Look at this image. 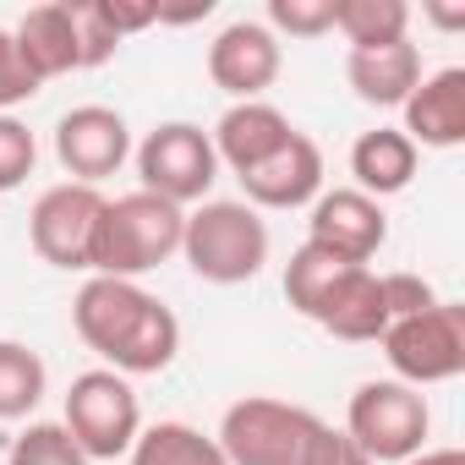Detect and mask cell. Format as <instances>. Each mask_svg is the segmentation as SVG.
Wrapping results in <instances>:
<instances>
[{
	"mask_svg": "<svg viewBox=\"0 0 465 465\" xmlns=\"http://www.w3.org/2000/svg\"><path fill=\"white\" fill-rule=\"evenodd\" d=\"M72 323L83 334V345L94 356H104L110 372L121 378H143V372H164L181 351V323L175 312L148 296L137 280H104L94 274L77 302H72Z\"/></svg>",
	"mask_w": 465,
	"mask_h": 465,
	"instance_id": "obj_1",
	"label": "cell"
},
{
	"mask_svg": "<svg viewBox=\"0 0 465 465\" xmlns=\"http://www.w3.org/2000/svg\"><path fill=\"white\" fill-rule=\"evenodd\" d=\"M181 230H186V208L153 197V192H126V197H104L99 230H94V252H88V274L104 280H137L148 269H159L164 258L181 252Z\"/></svg>",
	"mask_w": 465,
	"mask_h": 465,
	"instance_id": "obj_2",
	"label": "cell"
},
{
	"mask_svg": "<svg viewBox=\"0 0 465 465\" xmlns=\"http://www.w3.org/2000/svg\"><path fill=\"white\" fill-rule=\"evenodd\" d=\"M181 258L208 285H247L269 263V224H263V213L252 203L213 197L197 213H186Z\"/></svg>",
	"mask_w": 465,
	"mask_h": 465,
	"instance_id": "obj_3",
	"label": "cell"
},
{
	"mask_svg": "<svg viewBox=\"0 0 465 465\" xmlns=\"http://www.w3.org/2000/svg\"><path fill=\"white\" fill-rule=\"evenodd\" d=\"M372 465H405L411 454L427 449V432H432V411H427V394L400 383V378H372L351 394V411H345V427H340Z\"/></svg>",
	"mask_w": 465,
	"mask_h": 465,
	"instance_id": "obj_4",
	"label": "cell"
},
{
	"mask_svg": "<svg viewBox=\"0 0 465 465\" xmlns=\"http://www.w3.org/2000/svg\"><path fill=\"white\" fill-rule=\"evenodd\" d=\"M312 432H318V416L307 405L247 394L224 411L213 443H219L224 465H302V449Z\"/></svg>",
	"mask_w": 465,
	"mask_h": 465,
	"instance_id": "obj_5",
	"label": "cell"
},
{
	"mask_svg": "<svg viewBox=\"0 0 465 465\" xmlns=\"http://www.w3.org/2000/svg\"><path fill=\"white\" fill-rule=\"evenodd\" d=\"M61 427L77 438V449L94 460H121L132 454L137 432H143V411H137V394L121 372L110 367H94V372H77L72 389H66V416Z\"/></svg>",
	"mask_w": 465,
	"mask_h": 465,
	"instance_id": "obj_6",
	"label": "cell"
},
{
	"mask_svg": "<svg viewBox=\"0 0 465 465\" xmlns=\"http://www.w3.org/2000/svg\"><path fill=\"white\" fill-rule=\"evenodd\" d=\"M383 356L394 367L400 383L427 389V383H449L465 372V307L460 302H438L416 318H400L383 329Z\"/></svg>",
	"mask_w": 465,
	"mask_h": 465,
	"instance_id": "obj_7",
	"label": "cell"
},
{
	"mask_svg": "<svg viewBox=\"0 0 465 465\" xmlns=\"http://www.w3.org/2000/svg\"><path fill=\"white\" fill-rule=\"evenodd\" d=\"M137 175H143V192L186 208V203H203L219 181V159H213V143L203 126L192 121H164L143 137L137 148Z\"/></svg>",
	"mask_w": 465,
	"mask_h": 465,
	"instance_id": "obj_8",
	"label": "cell"
},
{
	"mask_svg": "<svg viewBox=\"0 0 465 465\" xmlns=\"http://www.w3.org/2000/svg\"><path fill=\"white\" fill-rule=\"evenodd\" d=\"M99 213H104L99 186H77V181L50 186V192L34 203V213H28L34 252H39L50 269H88Z\"/></svg>",
	"mask_w": 465,
	"mask_h": 465,
	"instance_id": "obj_9",
	"label": "cell"
},
{
	"mask_svg": "<svg viewBox=\"0 0 465 465\" xmlns=\"http://www.w3.org/2000/svg\"><path fill=\"white\" fill-rule=\"evenodd\" d=\"M307 242L323 247V252H334L340 263L367 269V263L378 258V247L389 242V213H383V203H372V197L356 192V186L318 192L312 219H307Z\"/></svg>",
	"mask_w": 465,
	"mask_h": 465,
	"instance_id": "obj_10",
	"label": "cell"
},
{
	"mask_svg": "<svg viewBox=\"0 0 465 465\" xmlns=\"http://www.w3.org/2000/svg\"><path fill=\"white\" fill-rule=\"evenodd\" d=\"M55 159L66 164V175L77 186H99L104 175H115L132 159V126L121 110L104 104H77L61 115L55 126Z\"/></svg>",
	"mask_w": 465,
	"mask_h": 465,
	"instance_id": "obj_11",
	"label": "cell"
},
{
	"mask_svg": "<svg viewBox=\"0 0 465 465\" xmlns=\"http://www.w3.org/2000/svg\"><path fill=\"white\" fill-rule=\"evenodd\" d=\"M280 66H285V50H280V39L263 23H230L208 45V77H213V88H224L236 104L263 99L280 83Z\"/></svg>",
	"mask_w": 465,
	"mask_h": 465,
	"instance_id": "obj_12",
	"label": "cell"
},
{
	"mask_svg": "<svg viewBox=\"0 0 465 465\" xmlns=\"http://www.w3.org/2000/svg\"><path fill=\"white\" fill-rule=\"evenodd\" d=\"M252 208H307L323 192V148L307 132H291L280 153H269L258 170L242 175Z\"/></svg>",
	"mask_w": 465,
	"mask_h": 465,
	"instance_id": "obj_13",
	"label": "cell"
},
{
	"mask_svg": "<svg viewBox=\"0 0 465 465\" xmlns=\"http://www.w3.org/2000/svg\"><path fill=\"white\" fill-rule=\"evenodd\" d=\"M400 115H405L400 132L416 148H460L465 143V66L421 72V83L411 88Z\"/></svg>",
	"mask_w": 465,
	"mask_h": 465,
	"instance_id": "obj_14",
	"label": "cell"
},
{
	"mask_svg": "<svg viewBox=\"0 0 465 465\" xmlns=\"http://www.w3.org/2000/svg\"><path fill=\"white\" fill-rule=\"evenodd\" d=\"M291 115L285 110H274L269 99H247V104H230L224 115H219V126L208 132V143H213V159L219 164H230L236 175H247V170H258L269 153H280L285 143H291Z\"/></svg>",
	"mask_w": 465,
	"mask_h": 465,
	"instance_id": "obj_15",
	"label": "cell"
},
{
	"mask_svg": "<svg viewBox=\"0 0 465 465\" xmlns=\"http://www.w3.org/2000/svg\"><path fill=\"white\" fill-rule=\"evenodd\" d=\"M345 83L356 88L361 104L400 110V104L411 99V88L421 83V50H416L411 39L378 45V50H351V55H345Z\"/></svg>",
	"mask_w": 465,
	"mask_h": 465,
	"instance_id": "obj_16",
	"label": "cell"
},
{
	"mask_svg": "<svg viewBox=\"0 0 465 465\" xmlns=\"http://www.w3.org/2000/svg\"><path fill=\"white\" fill-rule=\"evenodd\" d=\"M17 55L23 66L34 72V83L45 88L50 77H66V72H83L77 66V28H72V12H66V0H50V6H34L17 28Z\"/></svg>",
	"mask_w": 465,
	"mask_h": 465,
	"instance_id": "obj_17",
	"label": "cell"
},
{
	"mask_svg": "<svg viewBox=\"0 0 465 465\" xmlns=\"http://www.w3.org/2000/svg\"><path fill=\"white\" fill-rule=\"evenodd\" d=\"M416 164H421V148L400 132V126H378V132H361L356 148H351V175H356V192H367L372 203L378 197H394L416 181Z\"/></svg>",
	"mask_w": 465,
	"mask_h": 465,
	"instance_id": "obj_18",
	"label": "cell"
},
{
	"mask_svg": "<svg viewBox=\"0 0 465 465\" xmlns=\"http://www.w3.org/2000/svg\"><path fill=\"white\" fill-rule=\"evenodd\" d=\"M318 323L334 334V340H351V345H367V340H383L389 329V312H383V291H378V274L372 269H351L345 285L329 296V307L318 312Z\"/></svg>",
	"mask_w": 465,
	"mask_h": 465,
	"instance_id": "obj_19",
	"label": "cell"
},
{
	"mask_svg": "<svg viewBox=\"0 0 465 465\" xmlns=\"http://www.w3.org/2000/svg\"><path fill=\"white\" fill-rule=\"evenodd\" d=\"M356 263H340L334 252H323V247H312V242H302L296 252H291V263H285V302L302 312V318H312L318 323V312L329 307V296L345 285V274H351Z\"/></svg>",
	"mask_w": 465,
	"mask_h": 465,
	"instance_id": "obj_20",
	"label": "cell"
},
{
	"mask_svg": "<svg viewBox=\"0 0 465 465\" xmlns=\"http://www.w3.org/2000/svg\"><path fill=\"white\" fill-rule=\"evenodd\" d=\"M132 465H224L219 443L192 421H153L132 443Z\"/></svg>",
	"mask_w": 465,
	"mask_h": 465,
	"instance_id": "obj_21",
	"label": "cell"
},
{
	"mask_svg": "<svg viewBox=\"0 0 465 465\" xmlns=\"http://www.w3.org/2000/svg\"><path fill=\"white\" fill-rule=\"evenodd\" d=\"M334 28L345 34L351 50L400 45L411 28V6L405 0H334Z\"/></svg>",
	"mask_w": 465,
	"mask_h": 465,
	"instance_id": "obj_22",
	"label": "cell"
},
{
	"mask_svg": "<svg viewBox=\"0 0 465 465\" xmlns=\"http://www.w3.org/2000/svg\"><path fill=\"white\" fill-rule=\"evenodd\" d=\"M50 389V367L23 340H0V421H23Z\"/></svg>",
	"mask_w": 465,
	"mask_h": 465,
	"instance_id": "obj_23",
	"label": "cell"
},
{
	"mask_svg": "<svg viewBox=\"0 0 465 465\" xmlns=\"http://www.w3.org/2000/svg\"><path fill=\"white\" fill-rule=\"evenodd\" d=\"M66 12H72V28H77V66L99 72L104 61H115L121 34H115V23L104 12V0H66Z\"/></svg>",
	"mask_w": 465,
	"mask_h": 465,
	"instance_id": "obj_24",
	"label": "cell"
},
{
	"mask_svg": "<svg viewBox=\"0 0 465 465\" xmlns=\"http://www.w3.org/2000/svg\"><path fill=\"white\" fill-rule=\"evenodd\" d=\"M6 465H88V454L77 449V438H72L61 421H34V427L12 443Z\"/></svg>",
	"mask_w": 465,
	"mask_h": 465,
	"instance_id": "obj_25",
	"label": "cell"
},
{
	"mask_svg": "<svg viewBox=\"0 0 465 465\" xmlns=\"http://www.w3.org/2000/svg\"><path fill=\"white\" fill-rule=\"evenodd\" d=\"M274 39L291 34V39H323L334 34V0H269V23H263Z\"/></svg>",
	"mask_w": 465,
	"mask_h": 465,
	"instance_id": "obj_26",
	"label": "cell"
},
{
	"mask_svg": "<svg viewBox=\"0 0 465 465\" xmlns=\"http://www.w3.org/2000/svg\"><path fill=\"white\" fill-rule=\"evenodd\" d=\"M34 164H39V143H34V132H28L17 115H0V192L23 186V181L34 175Z\"/></svg>",
	"mask_w": 465,
	"mask_h": 465,
	"instance_id": "obj_27",
	"label": "cell"
},
{
	"mask_svg": "<svg viewBox=\"0 0 465 465\" xmlns=\"http://www.w3.org/2000/svg\"><path fill=\"white\" fill-rule=\"evenodd\" d=\"M378 291H383V312H389V323L438 307V291H432L421 274H378Z\"/></svg>",
	"mask_w": 465,
	"mask_h": 465,
	"instance_id": "obj_28",
	"label": "cell"
},
{
	"mask_svg": "<svg viewBox=\"0 0 465 465\" xmlns=\"http://www.w3.org/2000/svg\"><path fill=\"white\" fill-rule=\"evenodd\" d=\"M34 94H39V83H34V72L23 66L17 39L0 28V115H12V104H23V99H34Z\"/></svg>",
	"mask_w": 465,
	"mask_h": 465,
	"instance_id": "obj_29",
	"label": "cell"
},
{
	"mask_svg": "<svg viewBox=\"0 0 465 465\" xmlns=\"http://www.w3.org/2000/svg\"><path fill=\"white\" fill-rule=\"evenodd\" d=\"M302 465H372L345 432H334L329 421H318V432L307 438V449H302Z\"/></svg>",
	"mask_w": 465,
	"mask_h": 465,
	"instance_id": "obj_30",
	"label": "cell"
},
{
	"mask_svg": "<svg viewBox=\"0 0 465 465\" xmlns=\"http://www.w3.org/2000/svg\"><path fill=\"white\" fill-rule=\"evenodd\" d=\"M104 12H110V23H115L121 39H126V34H143V28L159 23V6H121V0H104Z\"/></svg>",
	"mask_w": 465,
	"mask_h": 465,
	"instance_id": "obj_31",
	"label": "cell"
},
{
	"mask_svg": "<svg viewBox=\"0 0 465 465\" xmlns=\"http://www.w3.org/2000/svg\"><path fill=\"white\" fill-rule=\"evenodd\" d=\"M405 465H465V449H421Z\"/></svg>",
	"mask_w": 465,
	"mask_h": 465,
	"instance_id": "obj_32",
	"label": "cell"
},
{
	"mask_svg": "<svg viewBox=\"0 0 465 465\" xmlns=\"http://www.w3.org/2000/svg\"><path fill=\"white\" fill-rule=\"evenodd\" d=\"M427 17H432L438 28H465V6H432Z\"/></svg>",
	"mask_w": 465,
	"mask_h": 465,
	"instance_id": "obj_33",
	"label": "cell"
}]
</instances>
